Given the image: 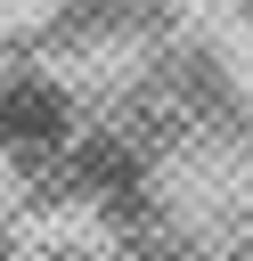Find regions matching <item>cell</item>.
<instances>
[{"label": "cell", "instance_id": "1", "mask_svg": "<svg viewBox=\"0 0 253 261\" xmlns=\"http://www.w3.org/2000/svg\"><path fill=\"white\" fill-rule=\"evenodd\" d=\"M82 139V106L49 65H8L0 73V163L24 179H57V163Z\"/></svg>", "mask_w": 253, "mask_h": 261}]
</instances>
